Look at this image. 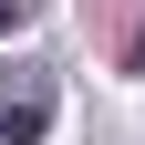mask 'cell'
Here are the masks:
<instances>
[{
    "mask_svg": "<svg viewBox=\"0 0 145 145\" xmlns=\"http://www.w3.org/2000/svg\"><path fill=\"white\" fill-rule=\"evenodd\" d=\"M62 93H52V62H0V145H42Z\"/></svg>",
    "mask_w": 145,
    "mask_h": 145,
    "instance_id": "cell-1",
    "label": "cell"
},
{
    "mask_svg": "<svg viewBox=\"0 0 145 145\" xmlns=\"http://www.w3.org/2000/svg\"><path fill=\"white\" fill-rule=\"evenodd\" d=\"M42 21V0H0V31H31Z\"/></svg>",
    "mask_w": 145,
    "mask_h": 145,
    "instance_id": "cell-2",
    "label": "cell"
}]
</instances>
